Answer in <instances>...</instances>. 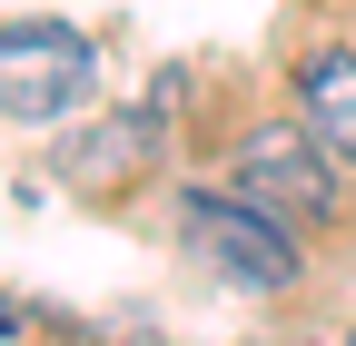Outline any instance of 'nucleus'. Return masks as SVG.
Listing matches in <instances>:
<instances>
[{
  "label": "nucleus",
  "mask_w": 356,
  "mask_h": 346,
  "mask_svg": "<svg viewBox=\"0 0 356 346\" xmlns=\"http://www.w3.org/2000/svg\"><path fill=\"white\" fill-rule=\"evenodd\" d=\"M149 158H159V109H119V119L89 129V139L60 149V179L70 188H109V179H139Z\"/></svg>",
  "instance_id": "obj_4"
},
{
  "label": "nucleus",
  "mask_w": 356,
  "mask_h": 346,
  "mask_svg": "<svg viewBox=\"0 0 356 346\" xmlns=\"http://www.w3.org/2000/svg\"><path fill=\"white\" fill-rule=\"evenodd\" d=\"M0 336H20V307H10V297H0Z\"/></svg>",
  "instance_id": "obj_6"
},
{
  "label": "nucleus",
  "mask_w": 356,
  "mask_h": 346,
  "mask_svg": "<svg viewBox=\"0 0 356 346\" xmlns=\"http://www.w3.org/2000/svg\"><path fill=\"white\" fill-rule=\"evenodd\" d=\"M238 198L267 208L277 228H327L337 218V158L307 129H248L238 139Z\"/></svg>",
  "instance_id": "obj_3"
},
{
  "label": "nucleus",
  "mask_w": 356,
  "mask_h": 346,
  "mask_svg": "<svg viewBox=\"0 0 356 346\" xmlns=\"http://www.w3.org/2000/svg\"><path fill=\"white\" fill-rule=\"evenodd\" d=\"M89 79H99V60H89V40L70 20H10L0 30V119L50 129L89 99Z\"/></svg>",
  "instance_id": "obj_2"
},
{
  "label": "nucleus",
  "mask_w": 356,
  "mask_h": 346,
  "mask_svg": "<svg viewBox=\"0 0 356 346\" xmlns=\"http://www.w3.org/2000/svg\"><path fill=\"white\" fill-rule=\"evenodd\" d=\"M297 109H307V139H317L337 168H356V50H317L297 69Z\"/></svg>",
  "instance_id": "obj_5"
},
{
  "label": "nucleus",
  "mask_w": 356,
  "mask_h": 346,
  "mask_svg": "<svg viewBox=\"0 0 356 346\" xmlns=\"http://www.w3.org/2000/svg\"><path fill=\"white\" fill-rule=\"evenodd\" d=\"M178 238H188V257L198 267H218V277H238V287H257V297H287L297 287V228H277L267 208H248L238 188L218 198V188H198L188 208H178Z\"/></svg>",
  "instance_id": "obj_1"
}]
</instances>
